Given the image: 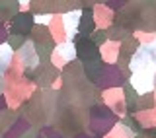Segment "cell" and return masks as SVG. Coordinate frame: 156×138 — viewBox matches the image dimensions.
<instances>
[{"label":"cell","instance_id":"obj_1","mask_svg":"<svg viewBox=\"0 0 156 138\" xmlns=\"http://www.w3.org/2000/svg\"><path fill=\"white\" fill-rule=\"evenodd\" d=\"M78 23H80V12H70V14H66L65 16V26H66V33L68 35H74V31H76V27H78Z\"/></svg>","mask_w":156,"mask_h":138},{"label":"cell","instance_id":"obj_3","mask_svg":"<svg viewBox=\"0 0 156 138\" xmlns=\"http://www.w3.org/2000/svg\"><path fill=\"white\" fill-rule=\"evenodd\" d=\"M57 51H58V55H61L62 58H72V57H74V47H72L70 43H62V45H58Z\"/></svg>","mask_w":156,"mask_h":138},{"label":"cell","instance_id":"obj_4","mask_svg":"<svg viewBox=\"0 0 156 138\" xmlns=\"http://www.w3.org/2000/svg\"><path fill=\"white\" fill-rule=\"evenodd\" d=\"M37 22H43V23H49V16H39Z\"/></svg>","mask_w":156,"mask_h":138},{"label":"cell","instance_id":"obj_2","mask_svg":"<svg viewBox=\"0 0 156 138\" xmlns=\"http://www.w3.org/2000/svg\"><path fill=\"white\" fill-rule=\"evenodd\" d=\"M10 60H12V47L10 45H0V74L8 68Z\"/></svg>","mask_w":156,"mask_h":138}]
</instances>
